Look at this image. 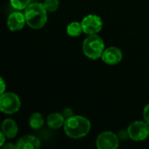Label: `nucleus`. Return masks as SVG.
I'll use <instances>...</instances> for the list:
<instances>
[{
	"mask_svg": "<svg viewBox=\"0 0 149 149\" xmlns=\"http://www.w3.org/2000/svg\"><path fill=\"white\" fill-rule=\"evenodd\" d=\"M98 149H116L119 147V137L113 132H103L96 140Z\"/></svg>",
	"mask_w": 149,
	"mask_h": 149,
	"instance_id": "0eeeda50",
	"label": "nucleus"
},
{
	"mask_svg": "<svg viewBox=\"0 0 149 149\" xmlns=\"http://www.w3.org/2000/svg\"><path fill=\"white\" fill-rule=\"evenodd\" d=\"M26 24L24 13H22L21 10H17L10 14L7 19V26L11 31H17L24 28Z\"/></svg>",
	"mask_w": 149,
	"mask_h": 149,
	"instance_id": "6e6552de",
	"label": "nucleus"
},
{
	"mask_svg": "<svg viewBox=\"0 0 149 149\" xmlns=\"http://www.w3.org/2000/svg\"><path fill=\"white\" fill-rule=\"evenodd\" d=\"M65 134L72 139H80L88 134L91 130V122L86 117L73 115L65 120L64 125Z\"/></svg>",
	"mask_w": 149,
	"mask_h": 149,
	"instance_id": "f257e3e1",
	"label": "nucleus"
},
{
	"mask_svg": "<svg viewBox=\"0 0 149 149\" xmlns=\"http://www.w3.org/2000/svg\"><path fill=\"white\" fill-rule=\"evenodd\" d=\"M40 145L39 139L33 135H24L17 143L18 149H38L40 148Z\"/></svg>",
	"mask_w": 149,
	"mask_h": 149,
	"instance_id": "9d476101",
	"label": "nucleus"
},
{
	"mask_svg": "<svg viewBox=\"0 0 149 149\" xmlns=\"http://www.w3.org/2000/svg\"><path fill=\"white\" fill-rule=\"evenodd\" d=\"M1 148L4 149H18L17 145H14L12 143H7V144H3Z\"/></svg>",
	"mask_w": 149,
	"mask_h": 149,
	"instance_id": "6ab92c4d",
	"label": "nucleus"
},
{
	"mask_svg": "<svg viewBox=\"0 0 149 149\" xmlns=\"http://www.w3.org/2000/svg\"><path fill=\"white\" fill-rule=\"evenodd\" d=\"M63 115H64V117H65V120H66V119H68V118L73 116V112H72V110L71 108H65V109L63 111Z\"/></svg>",
	"mask_w": 149,
	"mask_h": 149,
	"instance_id": "a211bd4d",
	"label": "nucleus"
},
{
	"mask_svg": "<svg viewBox=\"0 0 149 149\" xmlns=\"http://www.w3.org/2000/svg\"><path fill=\"white\" fill-rule=\"evenodd\" d=\"M0 83H1V94H2V93H4L5 88H6V86H5V82H4V80H3V78L0 79Z\"/></svg>",
	"mask_w": 149,
	"mask_h": 149,
	"instance_id": "aec40b11",
	"label": "nucleus"
},
{
	"mask_svg": "<svg viewBox=\"0 0 149 149\" xmlns=\"http://www.w3.org/2000/svg\"><path fill=\"white\" fill-rule=\"evenodd\" d=\"M21 101L14 93H3L0 96V110L6 114H13L19 111Z\"/></svg>",
	"mask_w": 149,
	"mask_h": 149,
	"instance_id": "20e7f679",
	"label": "nucleus"
},
{
	"mask_svg": "<svg viewBox=\"0 0 149 149\" xmlns=\"http://www.w3.org/2000/svg\"><path fill=\"white\" fill-rule=\"evenodd\" d=\"M0 138H1V141H0V147H2V146L5 143V139H6L5 135H4L2 132L0 133Z\"/></svg>",
	"mask_w": 149,
	"mask_h": 149,
	"instance_id": "412c9836",
	"label": "nucleus"
},
{
	"mask_svg": "<svg viewBox=\"0 0 149 149\" xmlns=\"http://www.w3.org/2000/svg\"><path fill=\"white\" fill-rule=\"evenodd\" d=\"M10 3L15 10H22L27 8V6L31 3V0H10Z\"/></svg>",
	"mask_w": 149,
	"mask_h": 149,
	"instance_id": "2eb2a0df",
	"label": "nucleus"
},
{
	"mask_svg": "<svg viewBox=\"0 0 149 149\" xmlns=\"http://www.w3.org/2000/svg\"><path fill=\"white\" fill-rule=\"evenodd\" d=\"M143 118L144 120L149 125V104H148L143 110Z\"/></svg>",
	"mask_w": 149,
	"mask_h": 149,
	"instance_id": "f3484780",
	"label": "nucleus"
},
{
	"mask_svg": "<svg viewBox=\"0 0 149 149\" xmlns=\"http://www.w3.org/2000/svg\"><path fill=\"white\" fill-rule=\"evenodd\" d=\"M1 132L7 139H13L17 136L18 127L15 120L11 119H5L1 126Z\"/></svg>",
	"mask_w": 149,
	"mask_h": 149,
	"instance_id": "9b49d317",
	"label": "nucleus"
},
{
	"mask_svg": "<svg viewBox=\"0 0 149 149\" xmlns=\"http://www.w3.org/2000/svg\"><path fill=\"white\" fill-rule=\"evenodd\" d=\"M44 118L39 113H33L29 118V125L33 130L40 129L44 125Z\"/></svg>",
	"mask_w": 149,
	"mask_h": 149,
	"instance_id": "ddd939ff",
	"label": "nucleus"
},
{
	"mask_svg": "<svg viewBox=\"0 0 149 149\" xmlns=\"http://www.w3.org/2000/svg\"><path fill=\"white\" fill-rule=\"evenodd\" d=\"M101 59L106 64L113 65L121 61L122 52H121L120 49L114 47V46H110L104 50L103 54L101 56Z\"/></svg>",
	"mask_w": 149,
	"mask_h": 149,
	"instance_id": "1a4fd4ad",
	"label": "nucleus"
},
{
	"mask_svg": "<svg viewBox=\"0 0 149 149\" xmlns=\"http://www.w3.org/2000/svg\"><path fill=\"white\" fill-rule=\"evenodd\" d=\"M47 10L41 3H30L24 10L26 24L32 29H41L47 22Z\"/></svg>",
	"mask_w": 149,
	"mask_h": 149,
	"instance_id": "f03ea898",
	"label": "nucleus"
},
{
	"mask_svg": "<svg viewBox=\"0 0 149 149\" xmlns=\"http://www.w3.org/2000/svg\"><path fill=\"white\" fill-rule=\"evenodd\" d=\"M43 4L48 12H54L59 6V0H45Z\"/></svg>",
	"mask_w": 149,
	"mask_h": 149,
	"instance_id": "dca6fc26",
	"label": "nucleus"
},
{
	"mask_svg": "<svg viewBox=\"0 0 149 149\" xmlns=\"http://www.w3.org/2000/svg\"><path fill=\"white\" fill-rule=\"evenodd\" d=\"M82 50L88 58L96 60L101 58L105 50V43L100 36L92 34L85 38L82 45Z\"/></svg>",
	"mask_w": 149,
	"mask_h": 149,
	"instance_id": "7ed1b4c3",
	"label": "nucleus"
},
{
	"mask_svg": "<svg viewBox=\"0 0 149 149\" xmlns=\"http://www.w3.org/2000/svg\"><path fill=\"white\" fill-rule=\"evenodd\" d=\"M66 32L71 37H79L83 32L81 23L79 22L70 23L66 27Z\"/></svg>",
	"mask_w": 149,
	"mask_h": 149,
	"instance_id": "4468645a",
	"label": "nucleus"
},
{
	"mask_svg": "<svg viewBox=\"0 0 149 149\" xmlns=\"http://www.w3.org/2000/svg\"><path fill=\"white\" fill-rule=\"evenodd\" d=\"M81 25L84 33L88 35L97 34L101 31L103 27V21L98 15L90 14L82 19Z\"/></svg>",
	"mask_w": 149,
	"mask_h": 149,
	"instance_id": "423d86ee",
	"label": "nucleus"
},
{
	"mask_svg": "<svg viewBox=\"0 0 149 149\" xmlns=\"http://www.w3.org/2000/svg\"><path fill=\"white\" fill-rule=\"evenodd\" d=\"M65 122V118L64 117L63 113H52L46 119L47 126L52 129L61 128L62 127H64Z\"/></svg>",
	"mask_w": 149,
	"mask_h": 149,
	"instance_id": "f8f14e48",
	"label": "nucleus"
},
{
	"mask_svg": "<svg viewBox=\"0 0 149 149\" xmlns=\"http://www.w3.org/2000/svg\"><path fill=\"white\" fill-rule=\"evenodd\" d=\"M129 138L135 141H145L149 136V125L144 120H136L127 128Z\"/></svg>",
	"mask_w": 149,
	"mask_h": 149,
	"instance_id": "39448f33",
	"label": "nucleus"
}]
</instances>
